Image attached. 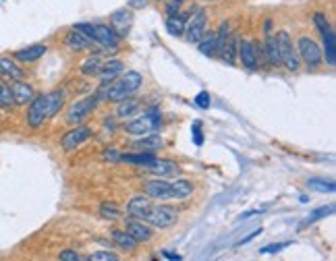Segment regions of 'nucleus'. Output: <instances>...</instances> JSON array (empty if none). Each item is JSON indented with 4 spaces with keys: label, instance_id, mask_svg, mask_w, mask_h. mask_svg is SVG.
Wrapping results in <instances>:
<instances>
[{
    "label": "nucleus",
    "instance_id": "46",
    "mask_svg": "<svg viewBox=\"0 0 336 261\" xmlns=\"http://www.w3.org/2000/svg\"><path fill=\"white\" fill-rule=\"evenodd\" d=\"M104 153H106V155H104L106 160H121L119 151H115V149H108V151H104Z\"/></svg>",
    "mask_w": 336,
    "mask_h": 261
},
{
    "label": "nucleus",
    "instance_id": "9",
    "mask_svg": "<svg viewBox=\"0 0 336 261\" xmlns=\"http://www.w3.org/2000/svg\"><path fill=\"white\" fill-rule=\"evenodd\" d=\"M206 25H208V13H206L203 9L195 11V15L191 17L189 25L185 27L187 39H189V42H199V37L206 33Z\"/></svg>",
    "mask_w": 336,
    "mask_h": 261
},
{
    "label": "nucleus",
    "instance_id": "33",
    "mask_svg": "<svg viewBox=\"0 0 336 261\" xmlns=\"http://www.w3.org/2000/svg\"><path fill=\"white\" fill-rule=\"evenodd\" d=\"M0 106L3 108H13L17 106L15 104V95H13V89L9 83H0Z\"/></svg>",
    "mask_w": 336,
    "mask_h": 261
},
{
    "label": "nucleus",
    "instance_id": "49",
    "mask_svg": "<svg viewBox=\"0 0 336 261\" xmlns=\"http://www.w3.org/2000/svg\"><path fill=\"white\" fill-rule=\"evenodd\" d=\"M162 253H164L166 259H181V255H177V253H173V251H162Z\"/></svg>",
    "mask_w": 336,
    "mask_h": 261
},
{
    "label": "nucleus",
    "instance_id": "4",
    "mask_svg": "<svg viewBox=\"0 0 336 261\" xmlns=\"http://www.w3.org/2000/svg\"><path fill=\"white\" fill-rule=\"evenodd\" d=\"M297 54H299V58H303L309 67H318L320 63H322V48L311 39V37H307V35H303V37H299V42H297Z\"/></svg>",
    "mask_w": 336,
    "mask_h": 261
},
{
    "label": "nucleus",
    "instance_id": "14",
    "mask_svg": "<svg viewBox=\"0 0 336 261\" xmlns=\"http://www.w3.org/2000/svg\"><path fill=\"white\" fill-rule=\"evenodd\" d=\"M237 33H229L227 39L222 42V46L218 48L220 50V54L224 58V63H229V65H235L237 63V48H239V42H237Z\"/></svg>",
    "mask_w": 336,
    "mask_h": 261
},
{
    "label": "nucleus",
    "instance_id": "44",
    "mask_svg": "<svg viewBox=\"0 0 336 261\" xmlns=\"http://www.w3.org/2000/svg\"><path fill=\"white\" fill-rule=\"evenodd\" d=\"M191 133H193L195 145H201V143H203V133H201V125H199V123H195V125L191 127Z\"/></svg>",
    "mask_w": 336,
    "mask_h": 261
},
{
    "label": "nucleus",
    "instance_id": "25",
    "mask_svg": "<svg viewBox=\"0 0 336 261\" xmlns=\"http://www.w3.org/2000/svg\"><path fill=\"white\" fill-rule=\"evenodd\" d=\"M112 240H115L121 249H125V251H135L137 249V240L129 234V232H125V230H112Z\"/></svg>",
    "mask_w": 336,
    "mask_h": 261
},
{
    "label": "nucleus",
    "instance_id": "48",
    "mask_svg": "<svg viewBox=\"0 0 336 261\" xmlns=\"http://www.w3.org/2000/svg\"><path fill=\"white\" fill-rule=\"evenodd\" d=\"M175 15H179V5L177 3L168 7V17H175Z\"/></svg>",
    "mask_w": 336,
    "mask_h": 261
},
{
    "label": "nucleus",
    "instance_id": "30",
    "mask_svg": "<svg viewBox=\"0 0 336 261\" xmlns=\"http://www.w3.org/2000/svg\"><path fill=\"white\" fill-rule=\"evenodd\" d=\"M185 19L187 17H168L166 19V31L171 33V35H175V37H179V35H183L185 33Z\"/></svg>",
    "mask_w": 336,
    "mask_h": 261
},
{
    "label": "nucleus",
    "instance_id": "3",
    "mask_svg": "<svg viewBox=\"0 0 336 261\" xmlns=\"http://www.w3.org/2000/svg\"><path fill=\"white\" fill-rule=\"evenodd\" d=\"M276 39H278V50H280V61H283V65L289 71H299V54H297V50H295L289 33L280 31L276 35Z\"/></svg>",
    "mask_w": 336,
    "mask_h": 261
},
{
    "label": "nucleus",
    "instance_id": "13",
    "mask_svg": "<svg viewBox=\"0 0 336 261\" xmlns=\"http://www.w3.org/2000/svg\"><path fill=\"white\" fill-rule=\"evenodd\" d=\"M44 102H46V118H52L59 114V110L63 108V104H65V91L61 89H54L50 93L44 95Z\"/></svg>",
    "mask_w": 336,
    "mask_h": 261
},
{
    "label": "nucleus",
    "instance_id": "50",
    "mask_svg": "<svg viewBox=\"0 0 336 261\" xmlns=\"http://www.w3.org/2000/svg\"><path fill=\"white\" fill-rule=\"evenodd\" d=\"M175 3H177V5H181V3H183V0H175Z\"/></svg>",
    "mask_w": 336,
    "mask_h": 261
},
{
    "label": "nucleus",
    "instance_id": "11",
    "mask_svg": "<svg viewBox=\"0 0 336 261\" xmlns=\"http://www.w3.org/2000/svg\"><path fill=\"white\" fill-rule=\"evenodd\" d=\"M125 232H129L137 243H147L154 236L152 226L145 224V222H139L137 218L135 220H125Z\"/></svg>",
    "mask_w": 336,
    "mask_h": 261
},
{
    "label": "nucleus",
    "instance_id": "22",
    "mask_svg": "<svg viewBox=\"0 0 336 261\" xmlns=\"http://www.w3.org/2000/svg\"><path fill=\"white\" fill-rule=\"evenodd\" d=\"M0 75H3L5 79H13V81H19L23 77V71L21 67L11 61V58H0Z\"/></svg>",
    "mask_w": 336,
    "mask_h": 261
},
{
    "label": "nucleus",
    "instance_id": "15",
    "mask_svg": "<svg viewBox=\"0 0 336 261\" xmlns=\"http://www.w3.org/2000/svg\"><path fill=\"white\" fill-rule=\"evenodd\" d=\"M145 170H150V172H154L158 176H171V174H177L181 168L175 162H171V160H158V158H154L145 166Z\"/></svg>",
    "mask_w": 336,
    "mask_h": 261
},
{
    "label": "nucleus",
    "instance_id": "28",
    "mask_svg": "<svg viewBox=\"0 0 336 261\" xmlns=\"http://www.w3.org/2000/svg\"><path fill=\"white\" fill-rule=\"evenodd\" d=\"M67 44L73 48V50H87L89 48V44H91V39H87L81 31H77V29H73L69 35H67Z\"/></svg>",
    "mask_w": 336,
    "mask_h": 261
},
{
    "label": "nucleus",
    "instance_id": "29",
    "mask_svg": "<svg viewBox=\"0 0 336 261\" xmlns=\"http://www.w3.org/2000/svg\"><path fill=\"white\" fill-rule=\"evenodd\" d=\"M156 158L154 151H139V153H133V155H121L123 162H131V164H139V166H147L152 160Z\"/></svg>",
    "mask_w": 336,
    "mask_h": 261
},
{
    "label": "nucleus",
    "instance_id": "7",
    "mask_svg": "<svg viewBox=\"0 0 336 261\" xmlns=\"http://www.w3.org/2000/svg\"><path fill=\"white\" fill-rule=\"evenodd\" d=\"M143 191L150 199H158V201H168L173 199V189H171V183H166L162 178H154V180H147L143 185Z\"/></svg>",
    "mask_w": 336,
    "mask_h": 261
},
{
    "label": "nucleus",
    "instance_id": "45",
    "mask_svg": "<svg viewBox=\"0 0 336 261\" xmlns=\"http://www.w3.org/2000/svg\"><path fill=\"white\" fill-rule=\"evenodd\" d=\"M127 5H129V9L139 11V9H143L147 5V0H127Z\"/></svg>",
    "mask_w": 336,
    "mask_h": 261
},
{
    "label": "nucleus",
    "instance_id": "39",
    "mask_svg": "<svg viewBox=\"0 0 336 261\" xmlns=\"http://www.w3.org/2000/svg\"><path fill=\"white\" fill-rule=\"evenodd\" d=\"M73 29H77V31H81L87 39H91V42H96V31H94V25L91 23H77Z\"/></svg>",
    "mask_w": 336,
    "mask_h": 261
},
{
    "label": "nucleus",
    "instance_id": "1",
    "mask_svg": "<svg viewBox=\"0 0 336 261\" xmlns=\"http://www.w3.org/2000/svg\"><path fill=\"white\" fill-rule=\"evenodd\" d=\"M141 222L154 226V228H171L177 222V212L168 205H150V210L143 214Z\"/></svg>",
    "mask_w": 336,
    "mask_h": 261
},
{
    "label": "nucleus",
    "instance_id": "24",
    "mask_svg": "<svg viewBox=\"0 0 336 261\" xmlns=\"http://www.w3.org/2000/svg\"><path fill=\"white\" fill-rule=\"evenodd\" d=\"M199 52L206 56H214L216 50H218V37H216V31H210V33H203L199 37Z\"/></svg>",
    "mask_w": 336,
    "mask_h": 261
},
{
    "label": "nucleus",
    "instance_id": "41",
    "mask_svg": "<svg viewBox=\"0 0 336 261\" xmlns=\"http://www.w3.org/2000/svg\"><path fill=\"white\" fill-rule=\"evenodd\" d=\"M210 102H212V97H210V93L208 91H199L197 95H195V104H197V106L199 108H210Z\"/></svg>",
    "mask_w": 336,
    "mask_h": 261
},
{
    "label": "nucleus",
    "instance_id": "6",
    "mask_svg": "<svg viewBox=\"0 0 336 261\" xmlns=\"http://www.w3.org/2000/svg\"><path fill=\"white\" fill-rule=\"evenodd\" d=\"M96 106H98V97H87V99H81V102L73 104L71 110H69V114H67V123L73 125V127L81 125V121H83Z\"/></svg>",
    "mask_w": 336,
    "mask_h": 261
},
{
    "label": "nucleus",
    "instance_id": "38",
    "mask_svg": "<svg viewBox=\"0 0 336 261\" xmlns=\"http://www.w3.org/2000/svg\"><path fill=\"white\" fill-rule=\"evenodd\" d=\"M89 259L91 261H119V255L117 253H110V251H96Z\"/></svg>",
    "mask_w": 336,
    "mask_h": 261
},
{
    "label": "nucleus",
    "instance_id": "23",
    "mask_svg": "<svg viewBox=\"0 0 336 261\" xmlns=\"http://www.w3.org/2000/svg\"><path fill=\"white\" fill-rule=\"evenodd\" d=\"M266 58L272 67H280L283 65V61H280V50H278V39L276 35H268L266 37Z\"/></svg>",
    "mask_w": 336,
    "mask_h": 261
},
{
    "label": "nucleus",
    "instance_id": "27",
    "mask_svg": "<svg viewBox=\"0 0 336 261\" xmlns=\"http://www.w3.org/2000/svg\"><path fill=\"white\" fill-rule=\"evenodd\" d=\"M171 189H173V199H187L193 193V185L189 180H183V178L171 183Z\"/></svg>",
    "mask_w": 336,
    "mask_h": 261
},
{
    "label": "nucleus",
    "instance_id": "42",
    "mask_svg": "<svg viewBox=\"0 0 336 261\" xmlns=\"http://www.w3.org/2000/svg\"><path fill=\"white\" fill-rule=\"evenodd\" d=\"M289 247V243H278V245H268V247H264L259 253H264V255H274V253H278V251H283V249H287Z\"/></svg>",
    "mask_w": 336,
    "mask_h": 261
},
{
    "label": "nucleus",
    "instance_id": "12",
    "mask_svg": "<svg viewBox=\"0 0 336 261\" xmlns=\"http://www.w3.org/2000/svg\"><path fill=\"white\" fill-rule=\"evenodd\" d=\"M94 31H96V44H100L104 48H117L119 35H117V31L112 27H108V25H94Z\"/></svg>",
    "mask_w": 336,
    "mask_h": 261
},
{
    "label": "nucleus",
    "instance_id": "47",
    "mask_svg": "<svg viewBox=\"0 0 336 261\" xmlns=\"http://www.w3.org/2000/svg\"><path fill=\"white\" fill-rule=\"evenodd\" d=\"M259 234H262V228H259V230H255V232H251V234H249L247 238H243V240H239L237 245H239V247H241V245H247L249 240H253V238H255V236H259Z\"/></svg>",
    "mask_w": 336,
    "mask_h": 261
},
{
    "label": "nucleus",
    "instance_id": "37",
    "mask_svg": "<svg viewBox=\"0 0 336 261\" xmlns=\"http://www.w3.org/2000/svg\"><path fill=\"white\" fill-rule=\"evenodd\" d=\"M334 212V205H328V207H320V210H315V212H311L309 216H307V222H318L320 218H326V216H330Z\"/></svg>",
    "mask_w": 336,
    "mask_h": 261
},
{
    "label": "nucleus",
    "instance_id": "16",
    "mask_svg": "<svg viewBox=\"0 0 336 261\" xmlns=\"http://www.w3.org/2000/svg\"><path fill=\"white\" fill-rule=\"evenodd\" d=\"M44 54H46V46H44V44H33V46H29V48L17 50V52H15V58H17L19 63H35V61H40Z\"/></svg>",
    "mask_w": 336,
    "mask_h": 261
},
{
    "label": "nucleus",
    "instance_id": "21",
    "mask_svg": "<svg viewBox=\"0 0 336 261\" xmlns=\"http://www.w3.org/2000/svg\"><path fill=\"white\" fill-rule=\"evenodd\" d=\"M123 63L121 61H110V63H106V65H102V69H100V79L104 81V83H108V81H115L121 73H123Z\"/></svg>",
    "mask_w": 336,
    "mask_h": 261
},
{
    "label": "nucleus",
    "instance_id": "18",
    "mask_svg": "<svg viewBox=\"0 0 336 261\" xmlns=\"http://www.w3.org/2000/svg\"><path fill=\"white\" fill-rule=\"evenodd\" d=\"M11 89H13V95H15V104H17V106H21V104H29L31 97H33V87H31L29 83H23L21 79L15 81V83L11 85Z\"/></svg>",
    "mask_w": 336,
    "mask_h": 261
},
{
    "label": "nucleus",
    "instance_id": "43",
    "mask_svg": "<svg viewBox=\"0 0 336 261\" xmlns=\"http://www.w3.org/2000/svg\"><path fill=\"white\" fill-rule=\"evenodd\" d=\"M59 259L61 261H81V255L75 253V251H71V249H67V251H61L59 253Z\"/></svg>",
    "mask_w": 336,
    "mask_h": 261
},
{
    "label": "nucleus",
    "instance_id": "20",
    "mask_svg": "<svg viewBox=\"0 0 336 261\" xmlns=\"http://www.w3.org/2000/svg\"><path fill=\"white\" fill-rule=\"evenodd\" d=\"M322 37H324V52H322V56H326V63L330 67H334L336 65V39H334V31L328 29V31L322 33Z\"/></svg>",
    "mask_w": 336,
    "mask_h": 261
},
{
    "label": "nucleus",
    "instance_id": "32",
    "mask_svg": "<svg viewBox=\"0 0 336 261\" xmlns=\"http://www.w3.org/2000/svg\"><path fill=\"white\" fill-rule=\"evenodd\" d=\"M139 110V102L137 99H121V104H119V116L121 118H129V116H133L135 112Z\"/></svg>",
    "mask_w": 336,
    "mask_h": 261
},
{
    "label": "nucleus",
    "instance_id": "10",
    "mask_svg": "<svg viewBox=\"0 0 336 261\" xmlns=\"http://www.w3.org/2000/svg\"><path fill=\"white\" fill-rule=\"evenodd\" d=\"M89 137H91V129H87V127H79V125H77L75 129H71L69 133H65V135H63L61 145H63V149L71 151V149L79 147L81 143H85Z\"/></svg>",
    "mask_w": 336,
    "mask_h": 261
},
{
    "label": "nucleus",
    "instance_id": "17",
    "mask_svg": "<svg viewBox=\"0 0 336 261\" xmlns=\"http://www.w3.org/2000/svg\"><path fill=\"white\" fill-rule=\"evenodd\" d=\"M150 205H152V201H150V197L145 195H137V197H133L129 203H127V210H129V214L133 216V218H137V220H141L143 218V214L150 210Z\"/></svg>",
    "mask_w": 336,
    "mask_h": 261
},
{
    "label": "nucleus",
    "instance_id": "40",
    "mask_svg": "<svg viewBox=\"0 0 336 261\" xmlns=\"http://www.w3.org/2000/svg\"><path fill=\"white\" fill-rule=\"evenodd\" d=\"M313 23H315V27L320 29V33H324V31H328V29H330L328 17H326L324 13H315V17H313Z\"/></svg>",
    "mask_w": 336,
    "mask_h": 261
},
{
    "label": "nucleus",
    "instance_id": "31",
    "mask_svg": "<svg viewBox=\"0 0 336 261\" xmlns=\"http://www.w3.org/2000/svg\"><path fill=\"white\" fill-rule=\"evenodd\" d=\"M135 147L139 149H145V151H156L162 147V139L156 135V133H150V135H143V139H139L135 143Z\"/></svg>",
    "mask_w": 336,
    "mask_h": 261
},
{
    "label": "nucleus",
    "instance_id": "2",
    "mask_svg": "<svg viewBox=\"0 0 336 261\" xmlns=\"http://www.w3.org/2000/svg\"><path fill=\"white\" fill-rule=\"evenodd\" d=\"M160 125H162L160 114L156 110H152V112H145L143 116H137L131 123H127L125 125V131L129 135H150V133H156V129Z\"/></svg>",
    "mask_w": 336,
    "mask_h": 261
},
{
    "label": "nucleus",
    "instance_id": "8",
    "mask_svg": "<svg viewBox=\"0 0 336 261\" xmlns=\"http://www.w3.org/2000/svg\"><path fill=\"white\" fill-rule=\"evenodd\" d=\"M257 52H259V48L253 44V42H249V39H243L241 44H239V48H237V56L241 58V63H243V67L247 69V71H255L257 69Z\"/></svg>",
    "mask_w": 336,
    "mask_h": 261
},
{
    "label": "nucleus",
    "instance_id": "19",
    "mask_svg": "<svg viewBox=\"0 0 336 261\" xmlns=\"http://www.w3.org/2000/svg\"><path fill=\"white\" fill-rule=\"evenodd\" d=\"M110 21H112V25L119 29L121 35H125L127 29H129V25H131V21H133V15H131L129 9H119V11H115V13L110 15Z\"/></svg>",
    "mask_w": 336,
    "mask_h": 261
},
{
    "label": "nucleus",
    "instance_id": "35",
    "mask_svg": "<svg viewBox=\"0 0 336 261\" xmlns=\"http://www.w3.org/2000/svg\"><path fill=\"white\" fill-rule=\"evenodd\" d=\"M309 189H315L320 193H334V183L332 180H322V178H309L307 180Z\"/></svg>",
    "mask_w": 336,
    "mask_h": 261
},
{
    "label": "nucleus",
    "instance_id": "34",
    "mask_svg": "<svg viewBox=\"0 0 336 261\" xmlns=\"http://www.w3.org/2000/svg\"><path fill=\"white\" fill-rule=\"evenodd\" d=\"M100 69H102V63H100V58L98 56H89L83 65H81V73L85 75V77H91V75H98L100 73Z\"/></svg>",
    "mask_w": 336,
    "mask_h": 261
},
{
    "label": "nucleus",
    "instance_id": "5",
    "mask_svg": "<svg viewBox=\"0 0 336 261\" xmlns=\"http://www.w3.org/2000/svg\"><path fill=\"white\" fill-rule=\"evenodd\" d=\"M27 127L31 129H38L46 123V102H44V95H33L31 102H29V108H27Z\"/></svg>",
    "mask_w": 336,
    "mask_h": 261
},
{
    "label": "nucleus",
    "instance_id": "36",
    "mask_svg": "<svg viewBox=\"0 0 336 261\" xmlns=\"http://www.w3.org/2000/svg\"><path fill=\"white\" fill-rule=\"evenodd\" d=\"M100 216L106 218V220H119L121 218V210L117 205H112V203H102L100 205Z\"/></svg>",
    "mask_w": 336,
    "mask_h": 261
},
{
    "label": "nucleus",
    "instance_id": "26",
    "mask_svg": "<svg viewBox=\"0 0 336 261\" xmlns=\"http://www.w3.org/2000/svg\"><path fill=\"white\" fill-rule=\"evenodd\" d=\"M121 83L125 85V89H127L129 93H135V91L141 87L143 77H141V73H137V71H127V73L121 77Z\"/></svg>",
    "mask_w": 336,
    "mask_h": 261
}]
</instances>
